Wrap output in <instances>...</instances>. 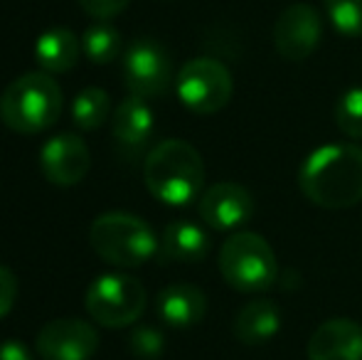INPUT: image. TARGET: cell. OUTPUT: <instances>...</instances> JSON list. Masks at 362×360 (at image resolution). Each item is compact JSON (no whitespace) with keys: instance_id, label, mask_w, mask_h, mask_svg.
<instances>
[{"instance_id":"obj_19","label":"cell","mask_w":362,"mask_h":360,"mask_svg":"<svg viewBox=\"0 0 362 360\" xmlns=\"http://www.w3.org/2000/svg\"><path fill=\"white\" fill-rule=\"evenodd\" d=\"M111 96L101 87H86L74 96L72 119L81 131H96L109 121Z\"/></svg>"},{"instance_id":"obj_23","label":"cell","mask_w":362,"mask_h":360,"mask_svg":"<svg viewBox=\"0 0 362 360\" xmlns=\"http://www.w3.org/2000/svg\"><path fill=\"white\" fill-rule=\"evenodd\" d=\"M129 348L139 360H158L165 351V338L156 328L141 326L129 336Z\"/></svg>"},{"instance_id":"obj_5","label":"cell","mask_w":362,"mask_h":360,"mask_svg":"<svg viewBox=\"0 0 362 360\" xmlns=\"http://www.w3.org/2000/svg\"><path fill=\"white\" fill-rule=\"evenodd\" d=\"M217 262L224 281L237 291H267L279 277L276 255L257 232H234L229 240H224Z\"/></svg>"},{"instance_id":"obj_10","label":"cell","mask_w":362,"mask_h":360,"mask_svg":"<svg viewBox=\"0 0 362 360\" xmlns=\"http://www.w3.org/2000/svg\"><path fill=\"white\" fill-rule=\"evenodd\" d=\"M323 25L315 8L305 3H293L279 15L274 25V47L288 62H303L318 47Z\"/></svg>"},{"instance_id":"obj_17","label":"cell","mask_w":362,"mask_h":360,"mask_svg":"<svg viewBox=\"0 0 362 360\" xmlns=\"http://www.w3.org/2000/svg\"><path fill=\"white\" fill-rule=\"evenodd\" d=\"M81 42L67 28H52L42 33L35 42V59L47 74H64L76 67Z\"/></svg>"},{"instance_id":"obj_15","label":"cell","mask_w":362,"mask_h":360,"mask_svg":"<svg viewBox=\"0 0 362 360\" xmlns=\"http://www.w3.org/2000/svg\"><path fill=\"white\" fill-rule=\"evenodd\" d=\"M153 129H156V114L148 106L146 99L141 96H126L119 106L114 109V119H111V134L126 149H141L146 141L151 139Z\"/></svg>"},{"instance_id":"obj_18","label":"cell","mask_w":362,"mask_h":360,"mask_svg":"<svg viewBox=\"0 0 362 360\" xmlns=\"http://www.w3.org/2000/svg\"><path fill=\"white\" fill-rule=\"evenodd\" d=\"M160 252L170 262L195 265L202 262L210 252V235L200 225L187 220H175L165 227L160 240Z\"/></svg>"},{"instance_id":"obj_14","label":"cell","mask_w":362,"mask_h":360,"mask_svg":"<svg viewBox=\"0 0 362 360\" xmlns=\"http://www.w3.org/2000/svg\"><path fill=\"white\" fill-rule=\"evenodd\" d=\"M158 316L173 328H190L207 313V296L192 284H170L158 294Z\"/></svg>"},{"instance_id":"obj_20","label":"cell","mask_w":362,"mask_h":360,"mask_svg":"<svg viewBox=\"0 0 362 360\" xmlns=\"http://www.w3.org/2000/svg\"><path fill=\"white\" fill-rule=\"evenodd\" d=\"M81 52L94 64L114 62L121 52V33L109 20H96L94 25L86 28L84 37H81Z\"/></svg>"},{"instance_id":"obj_6","label":"cell","mask_w":362,"mask_h":360,"mask_svg":"<svg viewBox=\"0 0 362 360\" xmlns=\"http://www.w3.org/2000/svg\"><path fill=\"white\" fill-rule=\"evenodd\" d=\"M148 294L129 274H101L86 289L84 306L89 318L104 328L134 326L146 311Z\"/></svg>"},{"instance_id":"obj_22","label":"cell","mask_w":362,"mask_h":360,"mask_svg":"<svg viewBox=\"0 0 362 360\" xmlns=\"http://www.w3.org/2000/svg\"><path fill=\"white\" fill-rule=\"evenodd\" d=\"M335 30L348 37H362V0H323Z\"/></svg>"},{"instance_id":"obj_25","label":"cell","mask_w":362,"mask_h":360,"mask_svg":"<svg viewBox=\"0 0 362 360\" xmlns=\"http://www.w3.org/2000/svg\"><path fill=\"white\" fill-rule=\"evenodd\" d=\"M18 277H15L13 269L0 265V318H5L10 311H13L15 301H18Z\"/></svg>"},{"instance_id":"obj_16","label":"cell","mask_w":362,"mask_h":360,"mask_svg":"<svg viewBox=\"0 0 362 360\" xmlns=\"http://www.w3.org/2000/svg\"><path fill=\"white\" fill-rule=\"evenodd\" d=\"M281 328V308L272 298H252L234 318V336L244 346L269 343Z\"/></svg>"},{"instance_id":"obj_1","label":"cell","mask_w":362,"mask_h":360,"mask_svg":"<svg viewBox=\"0 0 362 360\" xmlns=\"http://www.w3.org/2000/svg\"><path fill=\"white\" fill-rule=\"evenodd\" d=\"M300 192L325 210H345L362 200V149L330 144L313 151L298 173Z\"/></svg>"},{"instance_id":"obj_3","label":"cell","mask_w":362,"mask_h":360,"mask_svg":"<svg viewBox=\"0 0 362 360\" xmlns=\"http://www.w3.org/2000/svg\"><path fill=\"white\" fill-rule=\"evenodd\" d=\"M64 96L47 72H28L13 79L0 96V121L23 136L52 129L62 116Z\"/></svg>"},{"instance_id":"obj_7","label":"cell","mask_w":362,"mask_h":360,"mask_svg":"<svg viewBox=\"0 0 362 360\" xmlns=\"http://www.w3.org/2000/svg\"><path fill=\"white\" fill-rule=\"evenodd\" d=\"M175 89L182 106L202 116L222 111L229 104L234 91V82L229 69L219 59L195 57L182 64L175 77Z\"/></svg>"},{"instance_id":"obj_24","label":"cell","mask_w":362,"mask_h":360,"mask_svg":"<svg viewBox=\"0 0 362 360\" xmlns=\"http://www.w3.org/2000/svg\"><path fill=\"white\" fill-rule=\"evenodd\" d=\"M81 10L94 20H111L131 5V0H79Z\"/></svg>"},{"instance_id":"obj_26","label":"cell","mask_w":362,"mask_h":360,"mask_svg":"<svg viewBox=\"0 0 362 360\" xmlns=\"http://www.w3.org/2000/svg\"><path fill=\"white\" fill-rule=\"evenodd\" d=\"M0 360H33V353L23 341H3L0 343Z\"/></svg>"},{"instance_id":"obj_11","label":"cell","mask_w":362,"mask_h":360,"mask_svg":"<svg viewBox=\"0 0 362 360\" xmlns=\"http://www.w3.org/2000/svg\"><path fill=\"white\" fill-rule=\"evenodd\" d=\"M200 217L217 232L237 230L254 217V197L239 182H215L200 195Z\"/></svg>"},{"instance_id":"obj_21","label":"cell","mask_w":362,"mask_h":360,"mask_svg":"<svg viewBox=\"0 0 362 360\" xmlns=\"http://www.w3.org/2000/svg\"><path fill=\"white\" fill-rule=\"evenodd\" d=\"M335 124L345 136L362 141V87L348 89L335 104Z\"/></svg>"},{"instance_id":"obj_9","label":"cell","mask_w":362,"mask_h":360,"mask_svg":"<svg viewBox=\"0 0 362 360\" xmlns=\"http://www.w3.org/2000/svg\"><path fill=\"white\" fill-rule=\"evenodd\" d=\"M35 351L42 360H91L99 351V333L84 318H54L40 328Z\"/></svg>"},{"instance_id":"obj_13","label":"cell","mask_w":362,"mask_h":360,"mask_svg":"<svg viewBox=\"0 0 362 360\" xmlns=\"http://www.w3.org/2000/svg\"><path fill=\"white\" fill-rule=\"evenodd\" d=\"M308 360H362V326L350 318L320 323L308 341Z\"/></svg>"},{"instance_id":"obj_12","label":"cell","mask_w":362,"mask_h":360,"mask_svg":"<svg viewBox=\"0 0 362 360\" xmlns=\"http://www.w3.org/2000/svg\"><path fill=\"white\" fill-rule=\"evenodd\" d=\"M40 168L52 185L72 187L84 180L91 168L89 146L76 134L52 136L40 151Z\"/></svg>"},{"instance_id":"obj_2","label":"cell","mask_w":362,"mask_h":360,"mask_svg":"<svg viewBox=\"0 0 362 360\" xmlns=\"http://www.w3.org/2000/svg\"><path fill=\"white\" fill-rule=\"evenodd\" d=\"M146 187L165 205H187L197 200L205 185V163L200 151L182 139H165L146 156Z\"/></svg>"},{"instance_id":"obj_8","label":"cell","mask_w":362,"mask_h":360,"mask_svg":"<svg viewBox=\"0 0 362 360\" xmlns=\"http://www.w3.org/2000/svg\"><path fill=\"white\" fill-rule=\"evenodd\" d=\"M124 79L134 96L156 99L173 84L170 52L156 40H136L124 54Z\"/></svg>"},{"instance_id":"obj_4","label":"cell","mask_w":362,"mask_h":360,"mask_svg":"<svg viewBox=\"0 0 362 360\" xmlns=\"http://www.w3.org/2000/svg\"><path fill=\"white\" fill-rule=\"evenodd\" d=\"M91 250L121 269L146 265L158 252V237L144 217L131 212H104L89 227Z\"/></svg>"}]
</instances>
